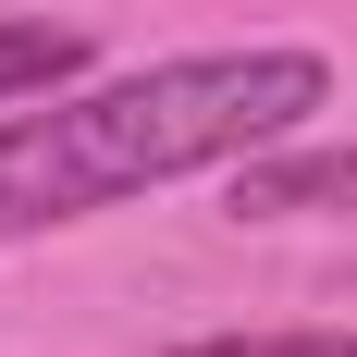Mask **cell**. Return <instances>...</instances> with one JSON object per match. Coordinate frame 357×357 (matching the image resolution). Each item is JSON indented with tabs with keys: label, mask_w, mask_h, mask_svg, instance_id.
<instances>
[{
	"label": "cell",
	"mask_w": 357,
	"mask_h": 357,
	"mask_svg": "<svg viewBox=\"0 0 357 357\" xmlns=\"http://www.w3.org/2000/svg\"><path fill=\"white\" fill-rule=\"evenodd\" d=\"M86 74V37L50 25V13H0V111H25L50 99V86H74Z\"/></svg>",
	"instance_id": "cell-2"
},
{
	"label": "cell",
	"mask_w": 357,
	"mask_h": 357,
	"mask_svg": "<svg viewBox=\"0 0 357 357\" xmlns=\"http://www.w3.org/2000/svg\"><path fill=\"white\" fill-rule=\"evenodd\" d=\"M321 111H333V62L284 50V37L173 50V62H136L111 86H50V99L0 111V247L99 222L123 197H148V185L259 160L271 136L321 123Z\"/></svg>",
	"instance_id": "cell-1"
},
{
	"label": "cell",
	"mask_w": 357,
	"mask_h": 357,
	"mask_svg": "<svg viewBox=\"0 0 357 357\" xmlns=\"http://www.w3.org/2000/svg\"><path fill=\"white\" fill-rule=\"evenodd\" d=\"M173 357H357V333H197Z\"/></svg>",
	"instance_id": "cell-3"
}]
</instances>
